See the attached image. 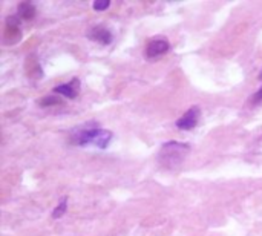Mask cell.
<instances>
[{
    "label": "cell",
    "mask_w": 262,
    "mask_h": 236,
    "mask_svg": "<svg viewBox=\"0 0 262 236\" xmlns=\"http://www.w3.org/2000/svg\"><path fill=\"white\" fill-rule=\"evenodd\" d=\"M169 49V43L164 40V39H156V40H152L147 48H146V57L149 58H153V57H158L164 52H167Z\"/></svg>",
    "instance_id": "5b68a950"
},
{
    "label": "cell",
    "mask_w": 262,
    "mask_h": 236,
    "mask_svg": "<svg viewBox=\"0 0 262 236\" xmlns=\"http://www.w3.org/2000/svg\"><path fill=\"white\" fill-rule=\"evenodd\" d=\"M61 103V100H58V98H55V97H43L42 100H40V106H54V105H60Z\"/></svg>",
    "instance_id": "ba28073f"
},
{
    "label": "cell",
    "mask_w": 262,
    "mask_h": 236,
    "mask_svg": "<svg viewBox=\"0 0 262 236\" xmlns=\"http://www.w3.org/2000/svg\"><path fill=\"white\" fill-rule=\"evenodd\" d=\"M55 94H61L68 98H75L80 92V80L78 78H74L72 82L66 83V85H60L57 88H54Z\"/></svg>",
    "instance_id": "277c9868"
},
{
    "label": "cell",
    "mask_w": 262,
    "mask_h": 236,
    "mask_svg": "<svg viewBox=\"0 0 262 236\" xmlns=\"http://www.w3.org/2000/svg\"><path fill=\"white\" fill-rule=\"evenodd\" d=\"M112 140V132L105 130V129H86L80 133L75 135L74 143L80 144V146H87V144H92L95 147L105 149L109 141Z\"/></svg>",
    "instance_id": "6da1fadb"
},
{
    "label": "cell",
    "mask_w": 262,
    "mask_h": 236,
    "mask_svg": "<svg viewBox=\"0 0 262 236\" xmlns=\"http://www.w3.org/2000/svg\"><path fill=\"white\" fill-rule=\"evenodd\" d=\"M66 201H68V199L64 198V199H63V203H61V204H60V206H58V207L54 210V213H52V218H55V219H57V218H60V216H61L64 212H66Z\"/></svg>",
    "instance_id": "9c48e42d"
},
{
    "label": "cell",
    "mask_w": 262,
    "mask_h": 236,
    "mask_svg": "<svg viewBox=\"0 0 262 236\" xmlns=\"http://www.w3.org/2000/svg\"><path fill=\"white\" fill-rule=\"evenodd\" d=\"M109 5H111L109 0H97V2L94 4V10H97V11H105L106 8H109Z\"/></svg>",
    "instance_id": "30bf717a"
},
{
    "label": "cell",
    "mask_w": 262,
    "mask_h": 236,
    "mask_svg": "<svg viewBox=\"0 0 262 236\" xmlns=\"http://www.w3.org/2000/svg\"><path fill=\"white\" fill-rule=\"evenodd\" d=\"M259 102H262V89L257 94L253 95V103H259Z\"/></svg>",
    "instance_id": "8fae6325"
},
{
    "label": "cell",
    "mask_w": 262,
    "mask_h": 236,
    "mask_svg": "<svg viewBox=\"0 0 262 236\" xmlns=\"http://www.w3.org/2000/svg\"><path fill=\"white\" fill-rule=\"evenodd\" d=\"M189 152V146L187 144H181V143H167L162 146V152H161V161L166 163L169 161L167 167H175L173 161L181 163L184 160V153Z\"/></svg>",
    "instance_id": "7a4b0ae2"
},
{
    "label": "cell",
    "mask_w": 262,
    "mask_h": 236,
    "mask_svg": "<svg viewBox=\"0 0 262 236\" xmlns=\"http://www.w3.org/2000/svg\"><path fill=\"white\" fill-rule=\"evenodd\" d=\"M19 13H20V17L25 19V20H31L34 16H36V8L32 4L29 2H23L19 5Z\"/></svg>",
    "instance_id": "52a82bcc"
},
{
    "label": "cell",
    "mask_w": 262,
    "mask_h": 236,
    "mask_svg": "<svg viewBox=\"0 0 262 236\" xmlns=\"http://www.w3.org/2000/svg\"><path fill=\"white\" fill-rule=\"evenodd\" d=\"M89 37L99 43H103V45H109L112 42V34L111 31H108L105 26H95L91 32H89Z\"/></svg>",
    "instance_id": "8992f818"
},
{
    "label": "cell",
    "mask_w": 262,
    "mask_h": 236,
    "mask_svg": "<svg viewBox=\"0 0 262 236\" xmlns=\"http://www.w3.org/2000/svg\"><path fill=\"white\" fill-rule=\"evenodd\" d=\"M200 121V108H190L178 121H177V126L180 129H184V130H190L193 129Z\"/></svg>",
    "instance_id": "3957f363"
}]
</instances>
